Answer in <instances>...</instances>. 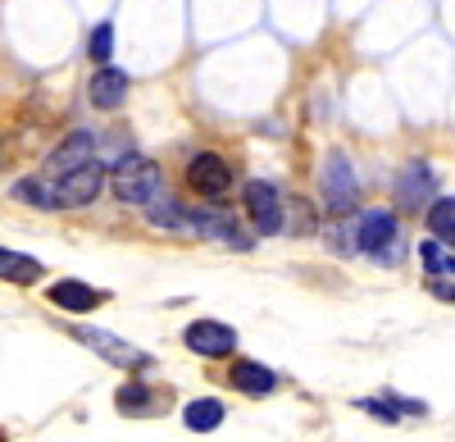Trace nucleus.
<instances>
[{"label":"nucleus","instance_id":"obj_1","mask_svg":"<svg viewBox=\"0 0 455 442\" xmlns=\"http://www.w3.org/2000/svg\"><path fill=\"white\" fill-rule=\"evenodd\" d=\"M160 165L146 160V156H124L109 173V192L119 197L124 205H150L160 197Z\"/></svg>","mask_w":455,"mask_h":442},{"label":"nucleus","instance_id":"obj_2","mask_svg":"<svg viewBox=\"0 0 455 442\" xmlns=\"http://www.w3.org/2000/svg\"><path fill=\"white\" fill-rule=\"evenodd\" d=\"M396 233H401V224H396L392 210H364L360 224H355V246L369 251V255H378L383 265H396V261H401Z\"/></svg>","mask_w":455,"mask_h":442},{"label":"nucleus","instance_id":"obj_3","mask_svg":"<svg viewBox=\"0 0 455 442\" xmlns=\"http://www.w3.org/2000/svg\"><path fill=\"white\" fill-rule=\"evenodd\" d=\"M319 182H323V201H328L332 214H351V210H355L360 182H355V165L347 160V151H328Z\"/></svg>","mask_w":455,"mask_h":442},{"label":"nucleus","instance_id":"obj_4","mask_svg":"<svg viewBox=\"0 0 455 442\" xmlns=\"http://www.w3.org/2000/svg\"><path fill=\"white\" fill-rule=\"evenodd\" d=\"M242 201H246V214H251L255 233L274 237V233H283V229H287L283 192L274 188V182H264V178H251V182H246V192H242Z\"/></svg>","mask_w":455,"mask_h":442},{"label":"nucleus","instance_id":"obj_5","mask_svg":"<svg viewBox=\"0 0 455 442\" xmlns=\"http://www.w3.org/2000/svg\"><path fill=\"white\" fill-rule=\"evenodd\" d=\"M187 188H192L196 197H205V201H223L228 188H233V169H228L223 156L201 151V156H192V165H187Z\"/></svg>","mask_w":455,"mask_h":442},{"label":"nucleus","instance_id":"obj_6","mask_svg":"<svg viewBox=\"0 0 455 442\" xmlns=\"http://www.w3.org/2000/svg\"><path fill=\"white\" fill-rule=\"evenodd\" d=\"M100 188H105V165L92 160V165L73 169V173H64L55 182V201H60V210H83V205H92L100 197Z\"/></svg>","mask_w":455,"mask_h":442},{"label":"nucleus","instance_id":"obj_7","mask_svg":"<svg viewBox=\"0 0 455 442\" xmlns=\"http://www.w3.org/2000/svg\"><path fill=\"white\" fill-rule=\"evenodd\" d=\"M187 351H196L205 360H223V356H233L237 351V334L228 324L219 319H196V324H187V334H182Z\"/></svg>","mask_w":455,"mask_h":442},{"label":"nucleus","instance_id":"obj_8","mask_svg":"<svg viewBox=\"0 0 455 442\" xmlns=\"http://www.w3.org/2000/svg\"><path fill=\"white\" fill-rule=\"evenodd\" d=\"M73 338H78V342H87L92 351H100L109 365H124V370H146V365H150V356L146 351H137V347H128L124 338H114V334H105V328H73Z\"/></svg>","mask_w":455,"mask_h":442},{"label":"nucleus","instance_id":"obj_9","mask_svg":"<svg viewBox=\"0 0 455 442\" xmlns=\"http://www.w3.org/2000/svg\"><path fill=\"white\" fill-rule=\"evenodd\" d=\"M187 224H192L201 237H219V242H228L233 251H246L251 242L242 237V229H237V219H233V210H223V205H205V210H187Z\"/></svg>","mask_w":455,"mask_h":442},{"label":"nucleus","instance_id":"obj_10","mask_svg":"<svg viewBox=\"0 0 455 442\" xmlns=\"http://www.w3.org/2000/svg\"><path fill=\"white\" fill-rule=\"evenodd\" d=\"M96 160V137L92 133H68L55 151L46 156V178H64V173H73V169H83V165H92Z\"/></svg>","mask_w":455,"mask_h":442},{"label":"nucleus","instance_id":"obj_11","mask_svg":"<svg viewBox=\"0 0 455 442\" xmlns=\"http://www.w3.org/2000/svg\"><path fill=\"white\" fill-rule=\"evenodd\" d=\"M433 188H437V173H433L424 160H410V165L401 169V178H396V197H401V205H410V210H428Z\"/></svg>","mask_w":455,"mask_h":442},{"label":"nucleus","instance_id":"obj_12","mask_svg":"<svg viewBox=\"0 0 455 442\" xmlns=\"http://www.w3.org/2000/svg\"><path fill=\"white\" fill-rule=\"evenodd\" d=\"M128 73L124 68H109V64H100L96 73H92V83H87V100L96 105V109H119L124 100H128Z\"/></svg>","mask_w":455,"mask_h":442},{"label":"nucleus","instance_id":"obj_13","mask_svg":"<svg viewBox=\"0 0 455 442\" xmlns=\"http://www.w3.org/2000/svg\"><path fill=\"white\" fill-rule=\"evenodd\" d=\"M100 301H105V292H96V287L83 283V278H64V283L51 287V306H60V310H68V315H87V310H96Z\"/></svg>","mask_w":455,"mask_h":442},{"label":"nucleus","instance_id":"obj_14","mask_svg":"<svg viewBox=\"0 0 455 442\" xmlns=\"http://www.w3.org/2000/svg\"><path fill=\"white\" fill-rule=\"evenodd\" d=\"M228 383H233L237 392H246V397H269L278 388V374L269 370V365H259V360H237L233 374H228Z\"/></svg>","mask_w":455,"mask_h":442},{"label":"nucleus","instance_id":"obj_15","mask_svg":"<svg viewBox=\"0 0 455 442\" xmlns=\"http://www.w3.org/2000/svg\"><path fill=\"white\" fill-rule=\"evenodd\" d=\"M0 278L28 287V283H42V278H46V265H42V261H32V255H23V251L0 246Z\"/></svg>","mask_w":455,"mask_h":442},{"label":"nucleus","instance_id":"obj_16","mask_svg":"<svg viewBox=\"0 0 455 442\" xmlns=\"http://www.w3.org/2000/svg\"><path fill=\"white\" fill-rule=\"evenodd\" d=\"M10 197H14L19 205H32V210H60L55 182H46V178H19L14 188H10Z\"/></svg>","mask_w":455,"mask_h":442},{"label":"nucleus","instance_id":"obj_17","mask_svg":"<svg viewBox=\"0 0 455 442\" xmlns=\"http://www.w3.org/2000/svg\"><path fill=\"white\" fill-rule=\"evenodd\" d=\"M223 401L219 397H201V401H187V411H182V424L192 429V433H210L223 424Z\"/></svg>","mask_w":455,"mask_h":442},{"label":"nucleus","instance_id":"obj_18","mask_svg":"<svg viewBox=\"0 0 455 442\" xmlns=\"http://www.w3.org/2000/svg\"><path fill=\"white\" fill-rule=\"evenodd\" d=\"M114 406H119L124 415H150L156 411V392H150L141 379H132V383H124L119 392H114Z\"/></svg>","mask_w":455,"mask_h":442},{"label":"nucleus","instance_id":"obj_19","mask_svg":"<svg viewBox=\"0 0 455 442\" xmlns=\"http://www.w3.org/2000/svg\"><path fill=\"white\" fill-rule=\"evenodd\" d=\"M424 214H428V229H433V237H437V242H455V197L433 201Z\"/></svg>","mask_w":455,"mask_h":442},{"label":"nucleus","instance_id":"obj_20","mask_svg":"<svg viewBox=\"0 0 455 442\" xmlns=\"http://www.w3.org/2000/svg\"><path fill=\"white\" fill-rule=\"evenodd\" d=\"M419 261H424V269L433 274V278H446V274H455V255L437 242V237H428V242H419Z\"/></svg>","mask_w":455,"mask_h":442},{"label":"nucleus","instance_id":"obj_21","mask_svg":"<svg viewBox=\"0 0 455 442\" xmlns=\"http://www.w3.org/2000/svg\"><path fill=\"white\" fill-rule=\"evenodd\" d=\"M150 224H156V229H192V224H187V210L182 205H173V201H150Z\"/></svg>","mask_w":455,"mask_h":442},{"label":"nucleus","instance_id":"obj_22","mask_svg":"<svg viewBox=\"0 0 455 442\" xmlns=\"http://www.w3.org/2000/svg\"><path fill=\"white\" fill-rule=\"evenodd\" d=\"M87 55L96 60V68H100V64H109V55H114V28H109V23H100V28L92 32V42H87Z\"/></svg>","mask_w":455,"mask_h":442},{"label":"nucleus","instance_id":"obj_23","mask_svg":"<svg viewBox=\"0 0 455 442\" xmlns=\"http://www.w3.org/2000/svg\"><path fill=\"white\" fill-rule=\"evenodd\" d=\"M428 292H433V297H442V301H455V283L451 278H428Z\"/></svg>","mask_w":455,"mask_h":442}]
</instances>
